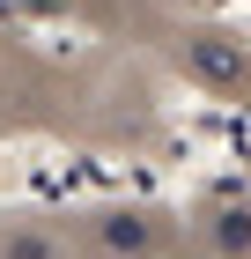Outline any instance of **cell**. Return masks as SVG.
Masks as SVG:
<instances>
[{
	"instance_id": "277c9868",
	"label": "cell",
	"mask_w": 251,
	"mask_h": 259,
	"mask_svg": "<svg viewBox=\"0 0 251 259\" xmlns=\"http://www.w3.org/2000/svg\"><path fill=\"white\" fill-rule=\"evenodd\" d=\"M207 237H214V259H251V207H222Z\"/></svg>"
},
{
	"instance_id": "6da1fadb",
	"label": "cell",
	"mask_w": 251,
	"mask_h": 259,
	"mask_svg": "<svg viewBox=\"0 0 251 259\" xmlns=\"http://www.w3.org/2000/svg\"><path fill=\"white\" fill-rule=\"evenodd\" d=\"M89 237H96L104 259H163V215L155 207H104L96 222H89Z\"/></svg>"
},
{
	"instance_id": "3957f363",
	"label": "cell",
	"mask_w": 251,
	"mask_h": 259,
	"mask_svg": "<svg viewBox=\"0 0 251 259\" xmlns=\"http://www.w3.org/2000/svg\"><path fill=\"white\" fill-rule=\"evenodd\" d=\"M0 259H67L52 222H30V215H8L0 222Z\"/></svg>"
},
{
	"instance_id": "7a4b0ae2",
	"label": "cell",
	"mask_w": 251,
	"mask_h": 259,
	"mask_svg": "<svg viewBox=\"0 0 251 259\" xmlns=\"http://www.w3.org/2000/svg\"><path fill=\"white\" fill-rule=\"evenodd\" d=\"M177 60L192 67L199 81H222V89H244V74H251V52H244L236 37H222V30H192Z\"/></svg>"
}]
</instances>
